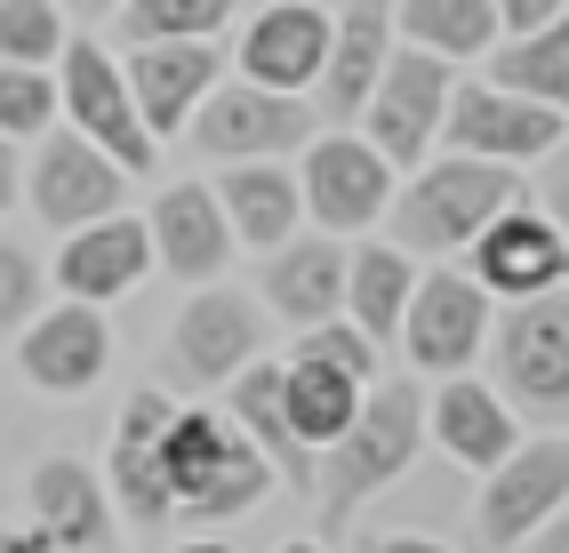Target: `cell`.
<instances>
[{
  "instance_id": "5bb4252c",
  "label": "cell",
  "mask_w": 569,
  "mask_h": 553,
  "mask_svg": "<svg viewBox=\"0 0 569 553\" xmlns=\"http://www.w3.org/2000/svg\"><path fill=\"white\" fill-rule=\"evenodd\" d=\"M257 353H264V305L241 298V289L201 281V298L169 329V369L193 385H233V369H249Z\"/></svg>"
},
{
  "instance_id": "f35d334b",
  "label": "cell",
  "mask_w": 569,
  "mask_h": 553,
  "mask_svg": "<svg viewBox=\"0 0 569 553\" xmlns=\"http://www.w3.org/2000/svg\"><path fill=\"white\" fill-rule=\"evenodd\" d=\"M529 545H546V553H569V497L546 513V522H538V537H529Z\"/></svg>"
},
{
  "instance_id": "8fae6325",
  "label": "cell",
  "mask_w": 569,
  "mask_h": 553,
  "mask_svg": "<svg viewBox=\"0 0 569 553\" xmlns=\"http://www.w3.org/2000/svg\"><path fill=\"white\" fill-rule=\"evenodd\" d=\"M297 184H306V217L321 233H369L377 217L393 209V184L401 169L377 153L369 137H346V129H321L297 161Z\"/></svg>"
},
{
  "instance_id": "8d00e7d4",
  "label": "cell",
  "mask_w": 569,
  "mask_h": 553,
  "mask_svg": "<svg viewBox=\"0 0 569 553\" xmlns=\"http://www.w3.org/2000/svg\"><path fill=\"white\" fill-rule=\"evenodd\" d=\"M569 0H498V24L506 32H529V24H546V17H561Z\"/></svg>"
},
{
  "instance_id": "d6a6232c",
  "label": "cell",
  "mask_w": 569,
  "mask_h": 553,
  "mask_svg": "<svg viewBox=\"0 0 569 553\" xmlns=\"http://www.w3.org/2000/svg\"><path fill=\"white\" fill-rule=\"evenodd\" d=\"M57 113H64L57 72H49V64H9V57H0V137H41Z\"/></svg>"
},
{
  "instance_id": "7402d4cb",
  "label": "cell",
  "mask_w": 569,
  "mask_h": 553,
  "mask_svg": "<svg viewBox=\"0 0 569 553\" xmlns=\"http://www.w3.org/2000/svg\"><path fill=\"white\" fill-rule=\"evenodd\" d=\"M144 225H153V265H169L184 289H193V281H217V273H224V257L241 249L233 225H224L217 184H169Z\"/></svg>"
},
{
  "instance_id": "9a60e30c",
  "label": "cell",
  "mask_w": 569,
  "mask_h": 553,
  "mask_svg": "<svg viewBox=\"0 0 569 553\" xmlns=\"http://www.w3.org/2000/svg\"><path fill=\"white\" fill-rule=\"evenodd\" d=\"M177 401L161 385H137L121 425H112V505L129 513L137 530H169L177 522V497H169V458H161V433H169Z\"/></svg>"
},
{
  "instance_id": "7c38bea8",
  "label": "cell",
  "mask_w": 569,
  "mask_h": 553,
  "mask_svg": "<svg viewBox=\"0 0 569 553\" xmlns=\"http://www.w3.org/2000/svg\"><path fill=\"white\" fill-rule=\"evenodd\" d=\"M466 273H473L498 305L538 298V289L569 281V233L553 225L538 201H506V209L466 241Z\"/></svg>"
},
{
  "instance_id": "83f0119b",
  "label": "cell",
  "mask_w": 569,
  "mask_h": 553,
  "mask_svg": "<svg viewBox=\"0 0 569 553\" xmlns=\"http://www.w3.org/2000/svg\"><path fill=\"white\" fill-rule=\"evenodd\" d=\"M481 64H489L498 89H521V97L553 104V113H569V9L546 17V24H529V32H498V49H489Z\"/></svg>"
},
{
  "instance_id": "603a6c76",
  "label": "cell",
  "mask_w": 569,
  "mask_h": 553,
  "mask_svg": "<svg viewBox=\"0 0 569 553\" xmlns=\"http://www.w3.org/2000/svg\"><path fill=\"white\" fill-rule=\"evenodd\" d=\"M24 505H32L41 545H112L121 537V505H112V490L81 458H41L24 482Z\"/></svg>"
},
{
  "instance_id": "e575fe53",
  "label": "cell",
  "mask_w": 569,
  "mask_h": 553,
  "mask_svg": "<svg viewBox=\"0 0 569 553\" xmlns=\"http://www.w3.org/2000/svg\"><path fill=\"white\" fill-rule=\"evenodd\" d=\"M32 313H41V265L17 241H0V329H24Z\"/></svg>"
},
{
  "instance_id": "e0dca14e",
  "label": "cell",
  "mask_w": 569,
  "mask_h": 553,
  "mask_svg": "<svg viewBox=\"0 0 569 553\" xmlns=\"http://www.w3.org/2000/svg\"><path fill=\"white\" fill-rule=\"evenodd\" d=\"M393 41H401L393 0H346V9L329 17V64H321V81H313L321 121H361V104L377 89V72H386Z\"/></svg>"
},
{
  "instance_id": "f1b7e54d",
  "label": "cell",
  "mask_w": 569,
  "mask_h": 553,
  "mask_svg": "<svg viewBox=\"0 0 569 553\" xmlns=\"http://www.w3.org/2000/svg\"><path fill=\"white\" fill-rule=\"evenodd\" d=\"M361 378H346V369H329V361H306V353H289L281 361V401H289V425H297V441L321 458L337 433L353 425V410H361Z\"/></svg>"
},
{
  "instance_id": "484cf974",
  "label": "cell",
  "mask_w": 569,
  "mask_h": 553,
  "mask_svg": "<svg viewBox=\"0 0 569 553\" xmlns=\"http://www.w3.org/2000/svg\"><path fill=\"white\" fill-rule=\"evenodd\" d=\"M241 425H249V441L264 458H273V473L297 490V497H313V482H321V458L297 441V425H289V401H281V361H249V369H233V401H224Z\"/></svg>"
},
{
  "instance_id": "6da1fadb",
  "label": "cell",
  "mask_w": 569,
  "mask_h": 553,
  "mask_svg": "<svg viewBox=\"0 0 569 553\" xmlns=\"http://www.w3.org/2000/svg\"><path fill=\"white\" fill-rule=\"evenodd\" d=\"M426 450V385L417 378H377L361 393L353 425L321 450V482H313V505H321V537L346 545L353 537V513L369 497H386L401 473Z\"/></svg>"
},
{
  "instance_id": "ab89813d",
  "label": "cell",
  "mask_w": 569,
  "mask_h": 553,
  "mask_svg": "<svg viewBox=\"0 0 569 553\" xmlns=\"http://www.w3.org/2000/svg\"><path fill=\"white\" fill-rule=\"evenodd\" d=\"M64 17H121V0H57Z\"/></svg>"
},
{
  "instance_id": "4dcf8cb0",
  "label": "cell",
  "mask_w": 569,
  "mask_h": 553,
  "mask_svg": "<svg viewBox=\"0 0 569 553\" xmlns=\"http://www.w3.org/2000/svg\"><path fill=\"white\" fill-rule=\"evenodd\" d=\"M241 17V0H121L129 41H217Z\"/></svg>"
},
{
  "instance_id": "52a82bcc",
  "label": "cell",
  "mask_w": 569,
  "mask_h": 553,
  "mask_svg": "<svg viewBox=\"0 0 569 553\" xmlns=\"http://www.w3.org/2000/svg\"><path fill=\"white\" fill-rule=\"evenodd\" d=\"M24 201H32V217L41 225H57V233H72V225H89V217H112L129 201V169L104 153L97 137H81V129H41V144H32V161H24Z\"/></svg>"
},
{
  "instance_id": "ffe728a7",
  "label": "cell",
  "mask_w": 569,
  "mask_h": 553,
  "mask_svg": "<svg viewBox=\"0 0 569 553\" xmlns=\"http://www.w3.org/2000/svg\"><path fill=\"white\" fill-rule=\"evenodd\" d=\"M241 72L264 89H306L321 81L329 64V9H313V0H264V9L241 24Z\"/></svg>"
},
{
  "instance_id": "d590c367",
  "label": "cell",
  "mask_w": 569,
  "mask_h": 553,
  "mask_svg": "<svg viewBox=\"0 0 569 553\" xmlns=\"http://www.w3.org/2000/svg\"><path fill=\"white\" fill-rule=\"evenodd\" d=\"M538 209H546L553 225L569 233V153H561V144H553V153L538 161Z\"/></svg>"
},
{
  "instance_id": "8992f818",
  "label": "cell",
  "mask_w": 569,
  "mask_h": 553,
  "mask_svg": "<svg viewBox=\"0 0 569 553\" xmlns=\"http://www.w3.org/2000/svg\"><path fill=\"white\" fill-rule=\"evenodd\" d=\"M449 97H458V64L409 41V49L386 57V72H377V89H369V104H361V137H369L393 169H417V161L441 144Z\"/></svg>"
},
{
  "instance_id": "836d02e7",
  "label": "cell",
  "mask_w": 569,
  "mask_h": 553,
  "mask_svg": "<svg viewBox=\"0 0 569 553\" xmlns=\"http://www.w3.org/2000/svg\"><path fill=\"white\" fill-rule=\"evenodd\" d=\"M0 57L9 64H57L64 57V9L57 0H0Z\"/></svg>"
},
{
  "instance_id": "7a4b0ae2",
  "label": "cell",
  "mask_w": 569,
  "mask_h": 553,
  "mask_svg": "<svg viewBox=\"0 0 569 553\" xmlns=\"http://www.w3.org/2000/svg\"><path fill=\"white\" fill-rule=\"evenodd\" d=\"M506 201H521V193H513V169L449 144V153H426L417 169H401L386 217H393V241H401L409 257H466V241H473Z\"/></svg>"
},
{
  "instance_id": "277c9868",
  "label": "cell",
  "mask_w": 569,
  "mask_h": 553,
  "mask_svg": "<svg viewBox=\"0 0 569 553\" xmlns=\"http://www.w3.org/2000/svg\"><path fill=\"white\" fill-rule=\"evenodd\" d=\"M489 361L529 425H569V281L513 298L506 321H489Z\"/></svg>"
},
{
  "instance_id": "74e56055",
  "label": "cell",
  "mask_w": 569,
  "mask_h": 553,
  "mask_svg": "<svg viewBox=\"0 0 569 553\" xmlns=\"http://www.w3.org/2000/svg\"><path fill=\"white\" fill-rule=\"evenodd\" d=\"M24 201V161H17V137H0V217Z\"/></svg>"
},
{
  "instance_id": "9c48e42d",
  "label": "cell",
  "mask_w": 569,
  "mask_h": 553,
  "mask_svg": "<svg viewBox=\"0 0 569 553\" xmlns=\"http://www.w3.org/2000/svg\"><path fill=\"white\" fill-rule=\"evenodd\" d=\"M561 497H569V425H546L538 441H513V450L481 473L473 537L481 545H529Z\"/></svg>"
},
{
  "instance_id": "ac0fdd59",
  "label": "cell",
  "mask_w": 569,
  "mask_h": 553,
  "mask_svg": "<svg viewBox=\"0 0 569 553\" xmlns=\"http://www.w3.org/2000/svg\"><path fill=\"white\" fill-rule=\"evenodd\" d=\"M144 273H153V225H144V217H121V209L72 225L64 249H57V289L64 298H89V305L129 298Z\"/></svg>"
},
{
  "instance_id": "ba28073f",
  "label": "cell",
  "mask_w": 569,
  "mask_h": 553,
  "mask_svg": "<svg viewBox=\"0 0 569 553\" xmlns=\"http://www.w3.org/2000/svg\"><path fill=\"white\" fill-rule=\"evenodd\" d=\"M489 321H498V298H489L458 257H433V265L417 273V289H409L401 353L417 369H433V378H449V369H466L489 345Z\"/></svg>"
},
{
  "instance_id": "5b68a950",
  "label": "cell",
  "mask_w": 569,
  "mask_h": 553,
  "mask_svg": "<svg viewBox=\"0 0 569 553\" xmlns=\"http://www.w3.org/2000/svg\"><path fill=\"white\" fill-rule=\"evenodd\" d=\"M193 144L209 161H289V153H306V144L329 129L321 121V104L306 89H264V81H217L201 104H193Z\"/></svg>"
},
{
  "instance_id": "d4e9b609",
  "label": "cell",
  "mask_w": 569,
  "mask_h": 553,
  "mask_svg": "<svg viewBox=\"0 0 569 553\" xmlns=\"http://www.w3.org/2000/svg\"><path fill=\"white\" fill-rule=\"evenodd\" d=\"M217 201H224V225H233L241 249H281L306 225V184L281 161H224Z\"/></svg>"
},
{
  "instance_id": "4316f807",
  "label": "cell",
  "mask_w": 569,
  "mask_h": 553,
  "mask_svg": "<svg viewBox=\"0 0 569 553\" xmlns=\"http://www.w3.org/2000/svg\"><path fill=\"white\" fill-rule=\"evenodd\" d=\"M409 289H417V257H409L401 241H369V249L346 257V313L369 329L377 345H401Z\"/></svg>"
},
{
  "instance_id": "f546056e",
  "label": "cell",
  "mask_w": 569,
  "mask_h": 553,
  "mask_svg": "<svg viewBox=\"0 0 569 553\" xmlns=\"http://www.w3.org/2000/svg\"><path fill=\"white\" fill-rule=\"evenodd\" d=\"M393 24H401V41L417 49H433L449 64H466V57H489L498 49V0H393Z\"/></svg>"
},
{
  "instance_id": "1f68e13d",
  "label": "cell",
  "mask_w": 569,
  "mask_h": 553,
  "mask_svg": "<svg viewBox=\"0 0 569 553\" xmlns=\"http://www.w3.org/2000/svg\"><path fill=\"white\" fill-rule=\"evenodd\" d=\"M297 353H306V361H329V369H346V378H361V385L386 378V345H377L353 313H329V321H313V329H297Z\"/></svg>"
},
{
  "instance_id": "cb8c5ba5",
  "label": "cell",
  "mask_w": 569,
  "mask_h": 553,
  "mask_svg": "<svg viewBox=\"0 0 569 553\" xmlns=\"http://www.w3.org/2000/svg\"><path fill=\"white\" fill-rule=\"evenodd\" d=\"M346 241H281V249H264V313L289 321V329H313L329 313H346Z\"/></svg>"
},
{
  "instance_id": "4fadbf2b",
  "label": "cell",
  "mask_w": 569,
  "mask_h": 553,
  "mask_svg": "<svg viewBox=\"0 0 569 553\" xmlns=\"http://www.w3.org/2000/svg\"><path fill=\"white\" fill-rule=\"evenodd\" d=\"M569 113L553 104L521 97V89H498V81H458L449 97V121H441V144H458V153H481V161H506V169H529L546 161L561 144Z\"/></svg>"
},
{
  "instance_id": "d6986e66",
  "label": "cell",
  "mask_w": 569,
  "mask_h": 553,
  "mask_svg": "<svg viewBox=\"0 0 569 553\" xmlns=\"http://www.w3.org/2000/svg\"><path fill=\"white\" fill-rule=\"evenodd\" d=\"M129 89H137V113L153 137H177L193 121V104L224 81V49L217 41H129Z\"/></svg>"
},
{
  "instance_id": "3957f363",
  "label": "cell",
  "mask_w": 569,
  "mask_h": 553,
  "mask_svg": "<svg viewBox=\"0 0 569 553\" xmlns=\"http://www.w3.org/2000/svg\"><path fill=\"white\" fill-rule=\"evenodd\" d=\"M161 458H169V497L184 522H233L281 482L233 410H169Z\"/></svg>"
},
{
  "instance_id": "44dd1931",
  "label": "cell",
  "mask_w": 569,
  "mask_h": 553,
  "mask_svg": "<svg viewBox=\"0 0 569 553\" xmlns=\"http://www.w3.org/2000/svg\"><path fill=\"white\" fill-rule=\"evenodd\" d=\"M426 441H441L458 465L489 473L521 441V410L498 393V378L481 385V378H458V369H449L441 393H426Z\"/></svg>"
},
{
  "instance_id": "2e32d148",
  "label": "cell",
  "mask_w": 569,
  "mask_h": 553,
  "mask_svg": "<svg viewBox=\"0 0 569 553\" xmlns=\"http://www.w3.org/2000/svg\"><path fill=\"white\" fill-rule=\"evenodd\" d=\"M17 369L41 393H89L104 369H112V329L89 298H64L49 313H32L24 321V338H17Z\"/></svg>"
},
{
  "instance_id": "30bf717a",
  "label": "cell",
  "mask_w": 569,
  "mask_h": 553,
  "mask_svg": "<svg viewBox=\"0 0 569 553\" xmlns=\"http://www.w3.org/2000/svg\"><path fill=\"white\" fill-rule=\"evenodd\" d=\"M57 97H64V121L81 129V137H97L129 177H153L161 137L144 129L137 89H129V72L112 64V49H97V41H64V81H57Z\"/></svg>"
}]
</instances>
